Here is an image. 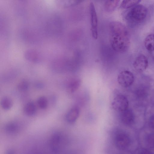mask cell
Masks as SVG:
<instances>
[{
  "instance_id": "1",
  "label": "cell",
  "mask_w": 154,
  "mask_h": 154,
  "mask_svg": "<svg viewBox=\"0 0 154 154\" xmlns=\"http://www.w3.org/2000/svg\"><path fill=\"white\" fill-rule=\"evenodd\" d=\"M109 29V41L112 49L120 53L126 51L130 44L127 28L121 23L115 21L110 23Z\"/></svg>"
},
{
  "instance_id": "2",
  "label": "cell",
  "mask_w": 154,
  "mask_h": 154,
  "mask_svg": "<svg viewBox=\"0 0 154 154\" xmlns=\"http://www.w3.org/2000/svg\"><path fill=\"white\" fill-rule=\"evenodd\" d=\"M147 13V10L145 6L141 5H137L129 11L126 18L131 23H139L145 19Z\"/></svg>"
},
{
  "instance_id": "3",
  "label": "cell",
  "mask_w": 154,
  "mask_h": 154,
  "mask_svg": "<svg viewBox=\"0 0 154 154\" xmlns=\"http://www.w3.org/2000/svg\"><path fill=\"white\" fill-rule=\"evenodd\" d=\"M89 11L92 36L94 39H97L98 35V18L94 5L92 2L90 4Z\"/></svg>"
},
{
  "instance_id": "4",
  "label": "cell",
  "mask_w": 154,
  "mask_h": 154,
  "mask_svg": "<svg viewBox=\"0 0 154 154\" xmlns=\"http://www.w3.org/2000/svg\"><path fill=\"white\" fill-rule=\"evenodd\" d=\"M114 143L117 148L120 150H124L130 145L131 140L126 133L120 132L116 134L114 139Z\"/></svg>"
},
{
  "instance_id": "5",
  "label": "cell",
  "mask_w": 154,
  "mask_h": 154,
  "mask_svg": "<svg viewBox=\"0 0 154 154\" xmlns=\"http://www.w3.org/2000/svg\"><path fill=\"white\" fill-rule=\"evenodd\" d=\"M128 101L125 96L118 95L113 99L111 103L112 108L117 111L122 112L128 109Z\"/></svg>"
},
{
  "instance_id": "6",
  "label": "cell",
  "mask_w": 154,
  "mask_h": 154,
  "mask_svg": "<svg viewBox=\"0 0 154 154\" xmlns=\"http://www.w3.org/2000/svg\"><path fill=\"white\" fill-rule=\"evenodd\" d=\"M134 81L133 74L128 70L121 71L118 75L117 81L119 84L124 87H128L131 86Z\"/></svg>"
},
{
  "instance_id": "7",
  "label": "cell",
  "mask_w": 154,
  "mask_h": 154,
  "mask_svg": "<svg viewBox=\"0 0 154 154\" xmlns=\"http://www.w3.org/2000/svg\"><path fill=\"white\" fill-rule=\"evenodd\" d=\"M133 65L136 71L139 73L145 71L148 66V59L143 54H140L135 59Z\"/></svg>"
},
{
  "instance_id": "8",
  "label": "cell",
  "mask_w": 154,
  "mask_h": 154,
  "mask_svg": "<svg viewBox=\"0 0 154 154\" xmlns=\"http://www.w3.org/2000/svg\"><path fill=\"white\" fill-rule=\"evenodd\" d=\"M62 142V134L59 132L54 133L52 135L49 140L50 149L53 152H58L61 149Z\"/></svg>"
},
{
  "instance_id": "9",
  "label": "cell",
  "mask_w": 154,
  "mask_h": 154,
  "mask_svg": "<svg viewBox=\"0 0 154 154\" xmlns=\"http://www.w3.org/2000/svg\"><path fill=\"white\" fill-rule=\"evenodd\" d=\"M120 112V120L124 124L129 125L133 123L134 116L131 110L127 109Z\"/></svg>"
},
{
  "instance_id": "10",
  "label": "cell",
  "mask_w": 154,
  "mask_h": 154,
  "mask_svg": "<svg viewBox=\"0 0 154 154\" xmlns=\"http://www.w3.org/2000/svg\"><path fill=\"white\" fill-rule=\"evenodd\" d=\"M80 114V110L77 107H74L71 108L66 115L67 121L70 123L75 122L78 118Z\"/></svg>"
},
{
  "instance_id": "11",
  "label": "cell",
  "mask_w": 154,
  "mask_h": 154,
  "mask_svg": "<svg viewBox=\"0 0 154 154\" xmlns=\"http://www.w3.org/2000/svg\"><path fill=\"white\" fill-rule=\"evenodd\" d=\"M120 0H106L104 5L105 11L109 13L113 11L118 5Z\"/></svg>"
},
{
  "instance_id": "12",
  "label": "cell",
  "mask_w": 154,
  "mask_h": 154,
  "mask_svg": "<svg viewBox=\"0 0 154 154\" xmlns=\"http://www.w3.org/2000/svg\"><path fill=\"white\" fill-rule=\"evenodd\" d=\"M144 44L147 50L154 51V34H149L146 37L144 40Z\"/></svg>"
},
{
  "instance_id": "13",
  "label": "cell",
  "mask_w": 154,
  "mask_h": 154,
  "mask_svg": "<svg viewBox=\"0 0 154 154\" xmlns=\"http://www.w3.org/2000/svg\"><path fill=\"white\" fill-rule=\"evenodd\" d=\"M24 113L27 115L31 116L34 115L36 112L35 105L33 102H29L27 103L23 108Z\"/></svg>"
},
{
  "instance_id": "14",
  "label": "cell",
  "mask_w": 154,
  "mask_h": 154,
  "mask_svg": "<svg viewBox=\"0 0 154 154\" xmlns=\"http://www.w3.org/2000/svg\"><path fill=\"white\" fill-rule=\"evenodd\" d=\"M141 0H123L120 7L123 9L129 8L137 5Z\"/></svg>"
},
{
  "instance_id": "15",
  "label": "cell",
  "mask_w": 154,
  "mask_h": 154,
  "mask_svg": "<svg viewBox=\"0 0 154 154\" xmlns=\"http://www.w3.org/2000/svg\"><path fill=\"white\" fill-rule=\"evenodd\" d=\"M19 127L15 123L10 122L6 124L5 127V130L7 132L11 134H14L19 130Z\"/></svg>"
},
{
  "instance_id": "16",
  "label": "cell",
  "mask_w": 154,
  "mask_h": 154,
  "mask_svg": "<svg viewBox=\"0 0 154 154\" xmlns=\"http://www.w3.org/2000/svg\"><path fill=\"white\" fill-rule=\"evenodd\" d=\"M1 104L2 107L4 109H9L13 105L12 100L9 97H4L1 100Z\"/></svg>"
},
{
  "instance_id": "17",
  "label": "cell",
  "mask_w": 154,
  "mask_h": 154,
  "mask_svg": "<svg viewBox=\"0 0 154 154\" xmlns=\"http://www.w3.org/2000/svg\"><path fill=\"white\" fill-rule=\"evenodd\" d=\"M80 81L79 79H75L71 82L69 85L68 89L70 93H73L76 91L80 85Z\"/></svg>"
},
{
  "instance_id": "18",
  "label": "cell",
  "mask_w": 154,
  "mask_h": 154,
  "mask_svg": "<svg viewBox=\"0 0 154 154\" xmlns=\"http://www.w3.org/2000/svg\"><path fill=\"white\" fill-rule=\"evenodd\" d=\"M37 103L38 106L41 109H45L48 106V100L45 97L41 96L38 97L37 100Z\"/></svg>"
},
{
  "instance_id": "19",
  "label": "cell",
  "mask_w": 154,
  "mask_h": 154,
  "mask_svg": "<svg viewBox=\"0 0 154 154\" xmlns=\"http://www.w3.org/2000/svg\"><path fill=\"white\" fill-rule=\"evenodd\" d=\"M146 142L147 146L148 147L154 148V134H150L147 136Z\"/></svg>"
},
{
  "instance_id": "20",
  "label": "cell",
  "mask_w": 154,
  "mask_h": 154,
  "mask_svg": "<svg viewBox=\"0 0 154 154\" xmlns=\"http://www.w3.org/2000/svg\"><path fill=\"white\" fill-rule=\"evenodd\" d=\"M28 87L27 85L24 83L20 84L18 86V89L21 91H24L26 90Z\"/></svg>"
},
{
  "instance_id": "21",
  "label": "cell",
  "mask_w": 154,
  "mask_h": 154,
  "mask_svg": "<svg viewBox=\"0 0 154 154\" xmlns=\"http://www.w3.org/2000/svg\"><path fill=\"white\" fill-rule=\"evenodd\" d=\"M149 123L151 127L154 129V115L151 116L150 118Z\"/></svg>"
},
{
  "instance_id": "22",
  "label": "cell",
  "mask_w": 154,
  "mask_h": 154,
  "mask_svg": "<svg viewBox=\"0 0 154 154\" xmlns=\"http://www.w3.org/2000/svg\"><path fill=\"white\" fill-rule=\"evenodd\" d=\"M76 1L78 2H80L82 1V0H75Z\"/></svg>"
}]
</instances>
